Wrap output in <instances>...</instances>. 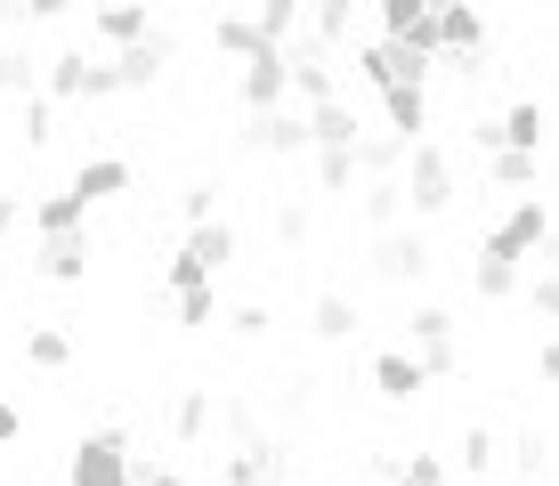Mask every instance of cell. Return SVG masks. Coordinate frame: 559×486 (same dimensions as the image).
I'll list each match as a JSON object with an SVG mask.
<instances>
[{
  "instance_id": "obj_35",
  "label": "cell",
  "mask_w": 559,
  "mask_h": 486,
  "mask_svg": "<svg viewBox=\"0 0 559 486\" xmlns=\"http://www.w3.org/2000/svg\"><path fill=\"white\" fill-rule=\"evenodd\" d=\"M495 462H503V446H495V430H487V422H471V430H462V471H471V478H487Z\"/></svg>"
},
{
  "instance_id": "obj_47",
  "label": "cell",
  "mask_w": 559,
  "mask_h": 486,
  "mask_svg": "<svg viewBox=\"0 0 559 486\" xmlns=\"http://www.w3.org/2000/svg\"><path fill=\"white\" fill-rule=\"evenodd\" d=\"M16 220H25V203H16V194H0V236H16Z\"/></svg>"
},
{
  "instance_id": "obj_25",
  "label": "cell",
  "mask_w": 559,
  "mask_h": 486,
  "mask_svg": "<svg viewBox=\"0 0 559 486\" xmlns=\"http://www.w3.org/2000/svg\"><path fill=\"white\" fill-rule=\"evenodd\" d=\"M357 211H365V227L381 236V227L406 220V187H397V179H365V187H357Z\"/></svg>"
},
{
  "instance_id": "obj_1",
  "label": "cell",
  "mask_w": 559,
  "mask_h": 486,
  "mask_svg": "<svg viewBox=\"0 0 559 486\" xmlns=\"http://www.w3.org/2000/svg\"><path fill=\"white\" fill-rule=\"evenodd\" d=\"M163 66H170V33H146V42H130V49H114V57H90V82H82V97L98 106V97L154 90V82H163Z\"/></svg>"
},
{
  "instance_id": "obj_15",
  "label": "cell",
  "mask_w": 559,
  "mask_h": 486,
  "mask_svg": "<svg viewBox=\"0 0 559 486\" xmlns=\"http://www.w3.org/2000/svg\"><path fill=\"white\" fill-rule=\"evenodd\" d=\"M373 16H381V33H390V42H406V49H421V57H438L430 0H373Z\"/></svg>"
},
{
  "instance_id": "obj_37",
  "label": "cell",
  "mask_w": 559,
  "mask_h": 486,
  "mask_svg": "<svg viewBox=\"0 0 559 486\" xmlns=\"http://www.w3.org/2000/svg\"><path fill=\"white\" fill-rule=\"evenodd\" d=\"M49 139H57V97L33 90L25 97V146H49Z\"/></svg>"
},
{
  "instance_id": "obj_8",
  "label": "cell",
  "mask_w": 559,
  "mask_h": 486,
  "mask_svg": "<svg viewBox=\"0 0 559 486\" xmlns=\"http://www.w3.org/2000/svg\"><path fill=\"white\" fill-rule=\"evenodd\" d=\"M373 276L381 284H421V276H430V236L406 227V220L381 227V236H373Z\"/></svg>"
},
{
  "instance_id": "obj_4",
  "label": "cell",
  "mask_w": 559,
  "mask_h": 486,
  "mask_svg": "<svg viewBox=\"0 0 559 486\" xmlns=\"http://www.w3.org/2000/svg\"><path fill=\"white\" fill-rule=\"evenodd\" d=\"M66 486H139L130 438H122V430H90V438H73V454H66Z\"/></svg>"
},
{
  "instance_id": "obj_21",
  "label": "cell",
  "mask_w": 559,
  "mask_h": 486,
  "mask_svg": "<svg viewBox=\"0 0 559 486\" xmlns=\"http://www.w3.org/2000/svg\"><path fill=\"white\" fill-rule=\"evenodd\" d=\"M381 106H390V130L397 139H421V130H430V82H397V90H381Z\"/></svg>"
},
{
  "instance_id": "obj_43",
  "label": "cell",
  "mask_w": 559,
  "mask_h": 486,
  "mask_svg": "<svg viewBox=\"0 0 559 486\" xmlns=\"http://www.w3.org/2000/svg\"><path fill=\"white\" fill-rule=\"evenodd\" d=\"M471 146H478V163H487V154L503 146V122H487V114H478V122H471Z\"/></svg>"
},
{
  "instance_id": "obj_31",
  "label": "cell",
  "mask_w": 559,
  "mask_h": 486,
  "mask_svg": "<svg viewBox=\"0 0 559 486\" xmlns=\"http://www.w3.org/2000/svg\"><path fill=\"white\" fill-rule=\"evenodd\" d=\"M357 179V146H317V194H349Z\"/></svg>"
},
{
  "instance_id": "obj_18",
  "label": "cell",
  "mask_w": 559,
  "mask_h": 486,
  "mask_svg": "<svg viewBox=\"0 0 559 486\" xmlns=\"http://www.w3.org/2000/svg\"><path fill=\"white\" fill-rule=\"evenodd\" d=\"M357 139H365V122H357L349 97H324V106H308V146H357Z\"/></svg>"
},
{
  "instance_id": "obj_41",
  "label": "cell",
  "mask_w": 559,
  "mask_h": 486,
  "mask_svg": "<svg viewBox=\"0 0 559 486\" xmlns=\"http://www.w3.org/2000/svg\"><path fill=\"white\" fill-rule=\"evenodd\" d=\"M211 203H219V187H211V179H195V187L179 194V211H187V220H219V211H211Z\"/></svg>"
},
{
  "instance_id": "obj_17",
  "label": "cell",
  "mask_w": 559,
  "mask_h": 486,
  "mask_svg": "<svg viewBox=\"0 0 559 486\" xmlns=\"http://www.w3.org/2000/svg\"><path fill=\"white\" fill-rule=\"evenodd\" d=\"M373 389H381L390 405H414L421 389H430V374H421L414 348H381V357H373Z\"/></svg>"
},
{
  "instance_id": "obj_13",
  "label": "cell",
  "mask_w": 559,
  "mask_h": 486,
  "mask_svg": "<svg viewBox=\"0 0 559 486\" xmlns=\"http://www.w3.org/2000/svg\"><path fill=\"white\" fill-rule=\"evenodd\" d=\"M236 90H243V106H284V97H293V66H284V49L267 42V49H252L243 57V73H236Z\"/></svg>"
},
{
  "instance_id": "obj_39",
  "label": "cell",
  "mask_w": 559,
  "mask_h": 486,
  "mask_svg": "<svg viewBox=\"0 0 559 486\" xmlns=\"http://www.w3.org/2000/svg\"><path fill=\"white\" fill-rule=\"evenodd\" d=\"M527 308H535L544 324H559V268H544V276L527 284Z\"/></svg>"
},
{
  "instance_id": "obj_32",
  "label": "cell",
  "mask_w": 559,
  "mask_h": 486,
  "mask_svg": "<svg viewBox=\"0 0 559 486\" xmlns=\"http://www.w3.org/2000/svg\"><path fill=\"white\" fill-rule=\"evenodd\" d=\"M357 170L365 179H397V170H406V139H397V130L390 139H357Z\"/></svg>"
},
{
  "instance_id": "obj_19",
  "label": "cell",
  "mask_w": 559,
  "mask_h": 486,
  "mask_svg": "<svg viewBox=\"0 0 559 486\" xmlns=\"http://www.w3.org/2000/svg\"><path fill=\"white\" fill-rule=\"evenodd\" d=\"M357 300H349V292H317V308H308V333H317L324 348H341V341H357Z\"/></svg>"
},
{
  "instance_id": "obj_5",
  "label": "cell",
  "mask_w": 559,
  "mask_h": 486,
  "mask_svg": "<svg viewBox=\"0 0 559 486\" xmlns=\"http://www.w3.org/2000/svg\"><path fill=\"white\" fill-rule=\"evenodd\" d=\"M544 244H551V211H544V194H519L503 220L478 236V251H503V260H544Z\"/></svg>"
},
{
  "instance_id": "obj_23",
  "label": "cell",
  "mask_w": 559,
  "mask_h": 486,
  "mask_svg": "<svg viewBox=\"0 0 559 486\" xmlns=\"http://www.w3.org/2000/svg\"><path fill=\"white\" fill-rule=\"evenodd\" d=\"M66 227H90V203L73 187H57V194L33 203V236H66Z\"/></svg>"
},
{
  "instance_id": "obj_24",
  "label": "cell",
  "mask_w": 559,
  "mask_h": 486,
  "mask_svg": "<svg viewBox=\"0 0 559 486\" xmlns=\"http://www.w3.org/2000/svg\"><path fill=\"white\" fill-rule=\"evenodd\" d=\"M487 179H495V187H511V194H527L535 179H544V154H527V146H495V154H487Z\"/></svg>"
},
{
  "instance_id": "obj_26",
  "label": "cell",
  "mask_w": 559,
  "mask_h": 486,
  "mask_svg": "<svg viewBox=\"0 0 559 486\" xmlns=\"http://www.w3.org/2000/svg\"><path fill=\"white\" fill-rule=\"evenodd\" d=\"M211 414H219V405H211V389H179V398H170V438H179V446L211 438Z\"/></svg>"
},
{
  "instance_id": "obj_7",
  "label": "cell",
  "mask_w": 559,
  "mask_h": 486,
  "mask_svg": "<svg viewBox=\"0 0 559 486\" xmlns=\"http://www.w3.org/2000/svg\"><path fill=\"white\" fill-rule=\"evenodd\" d=\"M357 73H365L373 90H397V82H430L438 57H421V49H406V42H390V33H373V42L357 49Z\"/></svg>"
},
{
  "instance_id": "obj_36",
  "label": "cell",
  "mask_w": 559,
  "mask_h": 486,
  "mask_svg": "<svg viewBox=\"0 0 559 486\" xmlns=\"http://www.w3.org/2000/svg\"><path fill=\"white\" fill-rule=\"evenodd\" d=\"M0 90H9V97H33V90H41V57L0 49Z\"/></svg>"
},
{
  "instance_id": "obj_11",
  "label": "cell",
  "mask_w": 559,
  "mask_h": 486,
  "mask_svg": "<svg viewBox=\"0 0 559 486\" xmlns=\"http://www.w3.org/2000/svg\"><path fill=\"white\" fill-rule=\"evenodd\" d=\"M243 146L252 154H308V106H260L252 122H243Z\"/></svg>"
},
{
  "instance_id": "obj_42",
  "label": "cell",
  "mask_w": 559,
  "mask_h": 486,
  "mask_svg": "<svg viewBox=\"0 0 559 486\" xmlns=\"http://www.w3.org/2000/svg\"><path fill=\"white\" fill-rule=\"evenodd\" d=\"M519 478H544V438H535V430L519 438Z\"/></svg>"
},
{
  "instance_id": "obj_44",
  "label": "cell",
  "mask_w": 559,
  "mask_h": 486,
  "mask_svg": "<svg viewBox=\"0 0 559 486\" xmlns=\"http://www.w3.org/2000/svg\"><path fill=\"white\" fill-rule=\"evenodd\" d=\"M535 381H551V389H559V333L535 348Z\"/></svg>"
},
{
  "instance_id": "obj_12",
  "label": "cell",
  "mask_w": 559,
  "mask_h": 486,
  "mask_svg": "<svg viewBox=\"0 0 559 486\" xmlns=\"http://www.w3.org/2000/svg\"><path fill=\"white\" fill-rule=\"evenodd\" d=\"M90 227H66V236H33V268H41L49 284H90Z\"/></svg>"
},
{
  "instance_id": "obj_40",
  "label": "cell",
  "mask_w": 559,
  "mask_h": 486,
  "mask_svg": "<svg viewBox=\"0 0 559 486\" xmlns=\"http://www.w3.org/2000/svg\"><path fill=\"white\" fill-rule=\"evenodd\" d=\"M267 324H276V317H267V308H260V300H243V308H227V333H236V341H260V333H267Z\"/></svg>"
},
{
  "instance_id": "obj_27",
  "label": "cell",
  "mask_w": 559,
  "mask_h": 486,
  "mask_svg": "<svg viewBox=\"0 0 559 486\" xmlns=\"http://www.w3.org/2000/svg\"><path fill=\"white\" fill-rule=\"evenodd\" d=\"M211 42H219L227 57H236V66H243V57H252V49H267V33H260V16L252 9H219V25H211Z\"/></svg>"
},
{
  "instance_id": "obj_29",
  "label": "cell",
  "mask_w": 559,
  "mask_h": 486,
  "mask_svg": "<svg viewBox=\"0 0 559 486\" xmlns=\"http://www.w3.org/2000/svg\"><path fill=\"white\" fill-rule=\"evenodd\" d=\"M25 365L66 374V365H73V333H66V324H33V333H25Z\"/></svg>"
},
{
  "instance_id": "obj_48",
  "label": "cell",
  "mask_w": 559,
  "mask_h": 486,
  "mask_svg": "<svg viewBox=\"0 0 559 486\" xmlns=\"http://www.w3.org/2000/svg\"><path fill=\"white\" fill-rule=\"evenodd\" d=\"M139 486H195V478H179V471H139Z\"/></svg>"
},
{
  "instance_id": "obj_28",
  "label": "cell",
  "mask_w": 559,
  "mask_h": 486,
  "mask_svg": "<svg viewBox=\"0 0 559 486\" xmlns=\"http://www.w3.org/2000/svg\"><path fill=\"white\" fill-rule=\"evenodd\" d=\"M82 82H90V49H57V57H41V97H82Z\"/></svg>"
},
{
  "instance_id": "obj_20",
  "label": "cell",
  "mask_w": 559,
  "mask_h": 486,
  "mask_svg": "<svg viewBox=\"0 0 559 486\" xmlns=\"http://www.w3.org/2000/svg\"><path fill=\"white\" fill-rule=\"evenodd\" d=\"M471 292H478V300H519V292H527V260H503V251H478V268H471Z\"/></svg>"
},
{
  "instance_id": "obj_50",
  "label": "cell",
  "mask_w": 559,
  "mask_h": 486,
  "mask_svg": "<svg viewBox=\"0 0 559 486\" xmlns=\"http://www.w3.org/2000/svg\"><path fill=\"white\" fill-rule=\"evenodd\" d=\"M260 486H308V478H284V471H267V478H260Z\"/></svg>"
},
{
  "instance_id": "obj_10",
  "label": "cell",
  "mask_w": 559,
  "mask_h": 486,
  "mask_svg": "<svg viewBox=\"0 0 559 486\" xmlns=\"http://www.w3.org/2000/svg\"><path fill=\"white\" fill-rule=\"evenodd\" d=\"M438 57H487V9L478 0H430Z\"/></svg>"
},
{
  "instance_id": "obj_3",
  "label": "cell",
  "mask_w": 559,
  "mask_h": 486,
  "mask_svg": "<svg viewBox=\"0 0 559 486\" xmlns=\"http://www.w3.org/2000/svg\"><path fill=\"white\" fill-rule=\"evenodd\" d=\"M406 220H438V211H454V163L438 139H414L406 146Z\"/></svg>"
},
{
  "instance_id": "obj_33",
  "label": "cell",
  "mask_w": 559,
  "mask_h": 486,
  "mask_svg": "<svg viewBox=\"0 0 559 486\" xmlns=\"http://www.w3.org/2000/svg\"><path fill=\"white\" fill-rule=\"evenodd\" d=\"M170 308H179L187 333H203V324H219V284H187V292H170Z\"/></svg>"
},
{
  "instance_id": "obj_34",
  "label": "cell",
  "mask_w": 559,
  "mask_h": 486,
  "mask_svg": "<svg viewBox=\"0 0 559 486\" xmlns=\"http://www.w3.org/2000/svg\"><path fill=\"white\" fill-rule=\"evenodd\" d=\"M252 16H260V33H267V42H276V49H284V42H293V33L308 25V0H260V9H252Z\"/></svg>"
},
{
  "instance_id": "obj_16",
  "label": "cell",
  "mask_w": 559,
  "mask_h": 486,
  "mask_svg": "<svg viewBox=\"0 0 559 486\" xmlns=\"http://www.w3.org/2000/svg\"><path fill=\"white\" fill-rule=\"evenodd\" d=\"M66 187L98 211V203H114V194H130V163H122V154H82V170H73Z\"/></svg>"
},
{
  "instance_id": "obj_38",
  "label": "cell",
  "mask_w": 559,
  "mask_h": 486,
  "mask_svg": "<svg viewBox=\"0 0 559 486\" xmlns=\"http://www.w3.org/2000/svg\"><path fill=\"white\" fill-rule=\"evenodd\" d=\"M308 236H317V220H308V203H284V211H276V244H284V251H300Z\"/></svg>"
},
{
  "instance_id": "obj_2",
  "label": "cell",
  "mask_w": 559,
  "mask_h": 486,
  "mask_svg": "<svg viewBox=\"0 0 559 486\" xmlns=\"http://www.w3.org/2000/svg\"><path fill=\"white\" fill-rule=\"evenodd\" d=\"M227 268H236V227H227V220H195V227H187V244L170 251V268H163V292L219 284Z\"/></svg>"
},
{
  "instance_id": "obj_45",
  "label": "cell",
  "mask_w": 559,
  "mask_h": 486,
  "mask_svg": "<svg viewBox=\"0 0 559 486\" xmlns=\"http://www.w3.org/2000/svg\"><path fill=\"white\" fill-rule=\"evenodd\" d=\"M16 438H25V414H16V405L0 398V446H16Z\"/></svg>"
},
{
  "instance_id": "obj_49",
  "label": "cell",
  "mask_w": 559,
  "mask_h": 486,
  "mask_svg": "<svg viewBox=\"0 0 559 486\" xmlns=\"http://www.w3.org/2000/svg\"><path fill=\"white\" fill-rule=\"evenodd\" d=\"M390 486H430V478H414V471H406V462H397V478H390Z\"/></svg>"
},
{
  "instance_id": "obj_9",
  "label": "cell",
  "mask_w": 559,
  "mask_h": 486,
  "mask_svg": "<svg viewBox=\"0 0 559 486\" xmlns=\"http://www.w3.org/2000/svg\"><path fill=\"white\" fill-rule=\"evenodd\" d=\"M284 66H293V106H324V97H341V73H333V49L293 33L284 42Z\"/></svg>"
},
{
  "instance_id": "obj_46",
  "label": "cell",
  "mask_w": 559,
  "mask_h": 486,
  "mask_svg": "<svg viewBox=\"0 0 559 486\" xmlns=\"http://www.w3.org/2000/svg\"><path fill=\"white\" fill-rule=\"evenodd\" d=\"M82 0H25V16H73Z\"/></svg>"
},
{
  "instance_id": "obj_30",
  "label": "cell",
  "mask_w": 559,
  "mask_h": 486,
  "mask_svg": "<svg viewBox=\"0 0 559 486\" xmlns=\"http://www.w3.org/2000/svg\"><path fill=\"white\" fill-rule=\"evenodd\" d=\"M349 16H357V0H308V42L341 49L349 42Z\"/></svg>"
},
{
  "instance_id": "obj_14",
  "label": "cell",
  "mask_w": 559,
  "mask_h": 486,
  "mask_svg": "<svg viewBox=\"0 0 559 486\" xmlns=\"http://www.w3.org/2000/svg\"><path fill=\"white\" fill-rule=\"evenodd\" d=\"M90 33H98L106 49H130V42L154 33V9L146 0H98V9H90Z\"/></svg>"
},
{
  "instance_id": "obj_6",
  "label": "cell",
  "mask_w": 559,
  "mask_h": 486,
  "mask_svg": "<svg viewBox=\"0 0 559 486\" xmlns=\"http://www.w3.org/2000/svg\"><path fill=\"white\" fill-rule=\"evenodd\" d=\"M406 348L421 357V374H430V381L462 374V341H454V317H447V308H414V317H406Z\"/></svg>"
},
{
  "instance_id": "obj_22",
  "label": "cell",
  "mask_w": 559,
  "mask_h": 486,
  "mask_svg": "<svg viewBox=\"0 0 559 486\" xmlns=\"http://www.w3.org/2000/svg\"><path fill=\"white\" fill-rule=\"evenodd\" d=\"M503 146H527V154H544V130H551V114H544V97H511L503 114Z\"/></svg>"
}]
</instances>
